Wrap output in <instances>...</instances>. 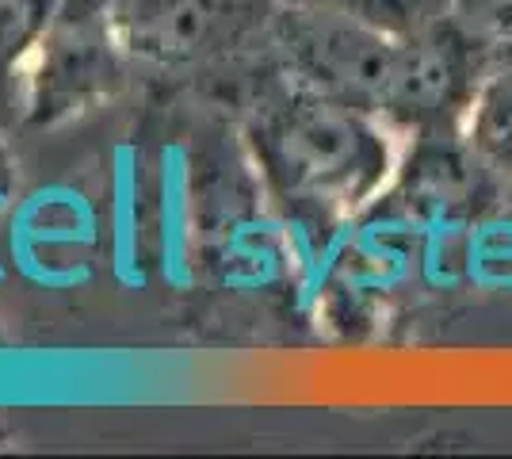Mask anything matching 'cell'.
I'll return each mask as SVG.
<instances>
[{
    "instance_id": "obj_7",
    "label": "cell",
    "mask_w": 512,
    "mask_h": 459,
    "mask_svg": "<svg viewBox=\"0 0 512 459\" xmlns=\"http://www.w3.org/2000/svg\"><path fill=\"white\" fill-rule=\"evenodd\" d=\"M325 12H341L348 20L367 23L390 39H413L455 16V0H299Z\"/></svg>"
},
{
    "instance_id": "obj_8",
    "label": "cell",
    "mask_w": 512,
    "mask_h": 459,
    "mask_svg": "<svg viewBox=\"0 0 512 459\" xmlns=\"http://www.w3.org/2000/svg\"><path fill=\"white\" fill-rule=\"evenodd\" d=\"M62 0H0V73L43 43Z\"/></svg>"
},
{
    "instance_id": "obj_1",
    "label": "cell",
    "mask_w": 512,
    "mask_h": 459,
    "mask_svg": "<svg viewBox=\"0 0 512 459\" xmlns=\"http://www.w3.org/2000/svg\"><path fill=\"white\" fill-rule=\"evenodd\" d=\"M287 81L249 119V146L268 188L295 207L337 215L379 196L394 169L390 127L295 77Z\"/></svg>"
},
{
    "instance_id": "obj_4",
    "label": "cell",
    "mask_w": 512,
    "mask_h": 459,
    "mask_svg": "<svg viewBox=\"0 0 512 459\" xmlns=\"http://www.w3.org/2000/svg\"><path fill=\"white\" fill-rule=\"evenodd\" d=\"M119 31L111 23L107 4L65 12L43 35V69H39V111H69L85 104L88 96L104 92L119 73Z\"/></svg>"
},
{
    "instance_id": "obj_3",
    "label": "cell",
    "mask_w": 512,
    "mask_h": 459,
    "mask_svg": "<svg viewBox=\"0 0 512 459\" xmlns=\"http://www.w3.org/2000/svg\"><path fill=\"white\" fill-rule=\"evenodd\" d=\"M482 66L486 62H478L470 35L455 20L402 39L379 119L394 131L448 134L467 115Z\"/></svg>"
},
{
    "instance_id": "obj_2",
    "label": "cell",
    "mask_w": 512,
    "mask_h": 459,
    "mask_svg": "<svg viewBox=\"0 0 512 459\" xmlns=\"http://www.w3.org/2000/svg\"><path fill=\"white\" fill-rule=\"evenodd\" d=\"M272 39L287 77L379 115L402 39L299 0H287L276 12Z\"/></svg>"
},
{
    "instance_id": "obj_5",
    "label": "cell",
    "mask_w": 512,
    "mask_h": 459,
    "mask_svg": "<svg viewBox=\"0 0 512 459\" xmlns=\"http://www.w3.org/2000/svg\"><path fill=\"white\" fill-rule=\"evenodd\" d=\"M256 0H107L123 46L150 58H195L253 12Z\"/></svg>"
},
{
    "instance_id": "obj_6",
    "label": "cell",
    "mask_w": 512,
    "mask_h": 459,
    "mask_svg": "<svg viewBox=\"0 0 512 459\" xmlns=\"http://www.w3.org/2000/svg\"><path fill=\"white\" fill-rule=\"evenodd\" d=\"M463 123L470 150L497 169H512V43L482 66Z\"/></svg>"
}]
</instances>
